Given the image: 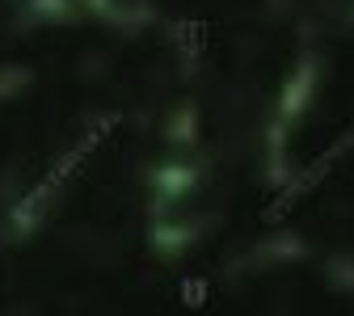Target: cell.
<instances>
[{
  "label": "cell",
  "mask_w": 354,
  "mask_h": 316,
  "mask_svg": "<svg viewBox=\"0 0 354 316\" xmlns=\"http://www.w3.org/2000/svg\"><path fill=\"white\" fill-rule=\"evenodd\" d=\"M350 148H354V127H346V131L337 135V140H333V144H329V148H325L317 160H308V165L299 169V177H291V182L279 190V198H274L270 207L261 211V219H266V223H279V219H287V215L299 207V198H308V194H313V190L325 182V177H329V169H333V165H337V160H342Z\"/></svg>",
  "instance_id": "1"
},
{
  "label": "cell",
  "mask_w": 354,
  "mask_h": 316,
  "mask_svg": "<svg viewBox=\"0 0 354 316\" xmlns=\"http://www.w3.org/2000/svg\"><path fill=\"white\" fill-rule=\"evenodd\" d=\"M118 122H122L118 114H106V118H102V122H97L93 131H84L80 140H76V144H72V148H68V152H64V156H59V160L51 165V173H42V182H38V186H34V190L26 194V207H38V203L47 198V194H55V190H59V186L68 182V177H72V173H76V169H80V165H84L88 156H93V152H97V148H102L106 140H110V131H114Z\"/></svg>",
  "instance_id": "2"
},
{
  "label": "cell",
  "mask_w": 354,
  "mask_h": 316,
  "mask_svg": "<svg viewBox=\"0 0 354 316\" xmlns=\"http://www.w3.org/2000/svg\"><path fill=\"white\" fill-rule=\"evenodd\" d=\"M173 42L186 59H198L207 47V21H177L173 26Z\"/></svg>",
  "instance_id": "3"
},
{
  "label": "cell",
  "mask_w": 354,
  "mask_h": 316,
  "mask_svg": "<svg viewBox=\"0 0 354 316\" xmlns=\"http://www.w3.org/2000/svg\"><path fill=\"white\" fill-rule=\"evenodd\" d=\"M182 299H186V308H203L207 304V283L203 279H186L182 283Z\"/></svg>",
  "instance_id": "4"
}]
</instances>
